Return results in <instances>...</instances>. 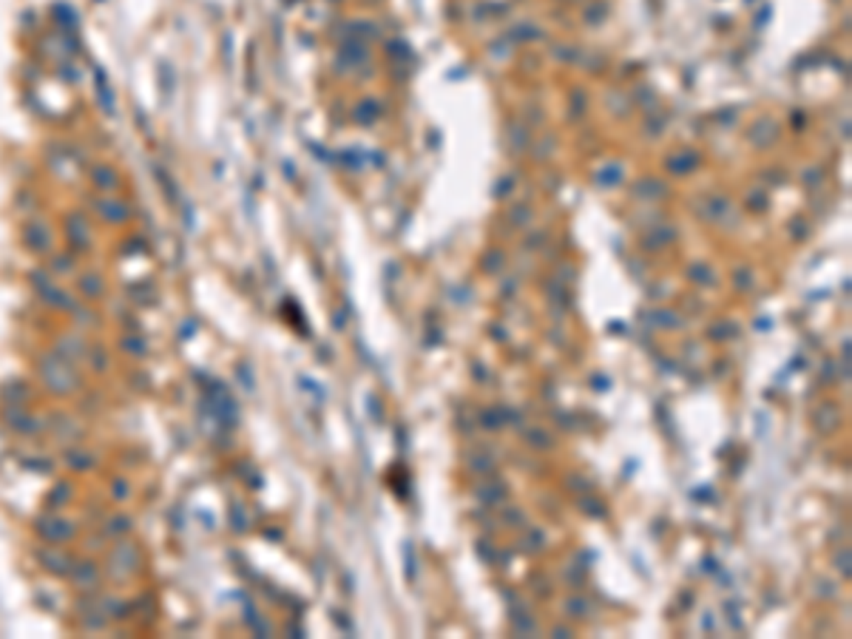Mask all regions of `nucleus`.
Here are the masks:
<instances>
[{"label":"nucleus","mask_w":852,"mask_h":639,"mask_svg":"<svg viewBox=\"0 0 852 639\" xmlns=\"http://www.w3.org/2000/svg\"><path fill=\"white\" fill-rule=\"evenodd\" d=\"M23 241L32 248V253H49L51 250V233L43 222H28L23 228Z\"/></svg>","instance_id":"f257e3e1"},{"label":"nucleus","mask_w":852,"mask_h":639,"mask_svg":"<svg viewBox=\"0 0 852 639\" xmlns=\"http://www.w3.org/2000/svg\"><path fill=\"white\" fill-rule=\"evenodd\" d=\"M97 210L103 213V219L105 222H126L128 219V207H126V202H119V199H103L100 205H97Z\"/></svg>","instance_id":"f03ea898"},{"label":"nucleus","mask_w":852,"mask_h":639,"mask_svg":"<svg viewBox=\"0 0 852 639\" xmlns=\"http://www.w3.org/2000/svg\"><path fill=\"white\" fill-rule=\"evenodd\" d=\"M91 179H94V185L100 191H114L117 188V171L108 168V165H94V168H91Z\"/></svg>","instance_id":"7ed1b4c3"},{"label":"nucleus","mask_w":852,"mask_h":639,"mask_svg":"<svg viewBox=\"0 0 852 639\" xmlns=\"http://www.w3.org/2000/svg\"><path fill=\"white\" fill-rule=\"evenodd\" d=\"M66 230H69V236H71L74 245H85V241H88V222L80 216V213H71Z\"/></svg>","instance_id":"20e7f679"},{"label":"nucleus","mask_w":852,"mask_h":639,"mask_svg":"<svg viewBox=\"0 0 852 639\" xmlns=\"http://www.w3.org/2000/svg\"><path fill=\"white\" fill-rule=\"evenodd\" d=\"M80 287H83V293H85V296H91V298H97V296L105 290V284H103V276H100V273H85V276L80 279Z\"/></svg>","instance_id":"39448f33"},{"label":"nucleus","mask_w":852,"mask_h":639,"mask_svg":"<svg viewBox=\"0 0 852 639\" xmlns=\"http://www.w3.org/2000/svg\"><path fill=\"white\" fill-rule=\"evenodd\" d=\"M71 267H74V262H71L69 256H57V259H54V270H60V273H69Z\"/></svg>","instance_id":"423d86ee"}]
</instances>
